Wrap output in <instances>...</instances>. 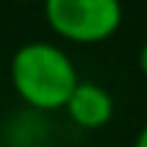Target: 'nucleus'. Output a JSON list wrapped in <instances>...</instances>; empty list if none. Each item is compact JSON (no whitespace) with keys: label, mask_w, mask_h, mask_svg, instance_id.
<instances>
[{"label":"nucleus","mask_w":147,"mask_h":147,"mask_svg":"<svg viewBox=\"0 0 147 147\" xmlns=\"http://www.w3.org/2000/svg\"><path fill=\"white\" fill-rule=\"evenodd\" d=\"M78 83L72 57L54 41H26L10 57V85L18 101L31 111H62Z\"/></svg>","instance_id":"f257e3e1"},{"label":"nucleus","mask_w":147,"mask_h":147,"mask_svg":"<svg viewBox=\"0 0 147 147\" xmlns=\"http://www.w3.org/2000/svg\"><path fill=\"white\" fill-rule=\"evenodd\" d=\"M47 26L70 44H101L109 41L121 21V0H41Z\"/></svg>","instance_id":"f03ea898"},{"label":"nucleus","mask_w":147,"mask_h":147,"mask_svg":"<svg viewBox=\"0 0 147 147\" xmlns=\"http://www.w3.org/2000/svg\"><path fill=\"white\" fill-rule=\"evenodd\" d=\"M62 111L78 129L98 132L111 124L116 106H114V96L109 93V88L93 80H80Z\"/></svg>","instance_id":"7ed1b4c3"},{"label":"nucleus","mask_w":147,"mask_h":147,"mask_svg":"<svg viewBox=\"0 0 147 147\" xmlns=\"http://www.w3.org/2000/svg\"><path fill=\"white\" fill-rule=\"evenodd\" d=\"M0 147H54L49 114L18 109L0 121Z\"/></svg>","instance_id":"20e7f679"},{"label":"nucleus","mask_w":147,"mask_h":147,"mask_svg":"<svg viewBox=\"0 0 147 147\" xmlns=\"http://www.w3.org/2000/svg\"><path fill=\"white\" fill-rule=\"evenodd\" d=\"M137 65H140V72L147 78V39L142 41V47H140V54H137Z\"/></svg>","instance_id":"39448f33"},{"label":"nucleus","mask_w":147,"mask_h":147,"mask_svg":"<svg viewBox=\"0 0 147 147\" xmlns=\"http://www.w3.org/2000/svg\"><path fill=\"white\" fill-rule=\"evenodd\" d=\"M132 147H147V124L140 129V132H137V137H134Z\"/></svg>","instance_id":"423d86ee"},{"label":"nucleus","mask_w":147,"mask_h":147,"mask_svg":"<svg viewBox=\"0 0 147 147\" xmlns=\"http://www.w3.org/2000/svg\"><path fill=\"white\" fill-rule=\"evenodd\" d=\"M16 3H36V0H16Z\"/></svg>","instance_id":"0eeeda50"}]
</instances>
